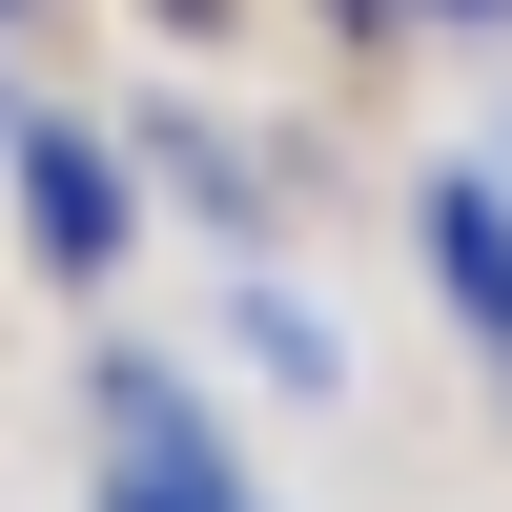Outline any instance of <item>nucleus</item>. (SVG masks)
Segmentation results:
<instances>
[{
    "label": "nucleus",
    "instance_id": "nucleus-1",
    "mask_svg": "<svg viewBox=\"0 0 512 512\" xmlns=\"http://www.w3.org/2000/svg\"><path fill=\"white\" fill-rule=\"evenodd\" d=\"M103 512H246V451L205 431V390L185 369H144V349H103Z\"/></svg>",
    "mask_w": 512,
    "mask_h": 512
},
{
    "label": "nucleus",
    "instance_id": "nucleus-2",
    "mask_svg": "<svg viewBox=\"0 0 512 512\" xmlns=\"http://www.w3.org/2000/svg\"><path fill=\"white\" fill-rule=\"evenodd\" d=\"M21 246L62 287L123 267V144H103V123H21Z\"/></svg>",
    "mask_w": 512,
    "mask_h": 512
},
{
    "label": "nucleus",
    "instance_id": "nucleus-3",
    "mask_svg": "<svg viewBox=\"0 0 512 512\" xmlns=\"http://www.w3.org/2000/svg\"><path fill=\"white\" fill-rule=\"evenodd\" d=\"M431 287H451L472 349H512V185H492V164H451V185H431Z\"/></svg>",
    "mask_w": 512,
    "mask_h": 512
},
{
    "label": "nucleus",
    "instance_id": "nucleus-4",
    "mask_svg": "<svg viewBox=\"0 0 512 512\" xmlns=\"http://www.w3.org/2000/svg\"><path fill=\"white\" fill-rule=\"evenodd\" d=\"M246 349H267V369H287V390H328V369H349V349H328V328H308V308H287V287H246Z\"/></svg>",
    "mask_w": 512,
    "mask_h": 512
},
{
    "label": "nucleus",
    "instance_id": "nucleus-5",
    "mask_svg": "<svg viewBox=\"0 0 512 512\" xmlns=\"http://www.w3.org/2000/svg\"><path fill=\"white\" fill-rule=\"evenodd\" d=\"M431 21H512V0H431Z\"/></svg>",
    "mask_w": 512,
    "mask_h": 512
},
{
    "label": "nucleus",
    "instance_id": "nucleus-6",
    "mask_svg": "<svg viewBox=\"0 0 512 512\" xmlns=\"http://www.w3.org/2000/svg\"><path fill=\"white\" fill-rule=\"evenodd\" d=\"M164 21H226V0H164Z\"/></svg>",
    "mask_w": 512,
    "mask_h": 512
},
{
    "label": "nucleus",
    "instance_id": "nucleus-7",
    "mask_svg": "<svg viewBox=\"0 0 512 512\" xmlns=\"http://www.w3.org/2000/svg\"><path fill=\"white\" fill-rule=\"evenodd\" d=\"M492 185H512V164H492Z\"/></svg>",
    "mask_w": 512,
    "mask_h": 512
},
{
    "label": "nucleus",
    "instance_id": "nucleus-8",
    "mask_svg": "<svg viewBox=\"0 0 512 512\" xmlns=\"http://www.w3.org/2000/svg\"><path fill=\"white\" fill-rule=\"evenodd\" d=\"M492 369H512V349H492Z\"/></svg>",
    "mask_w": 512,
    "mask_h": 512
}]
</instances>
